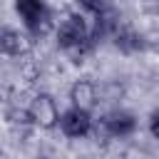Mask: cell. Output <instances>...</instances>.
Segmentation results:
<instances>
[{
  "mask_svg": "<svg viewBox=\"0 0 159 159\" xmlns=\"http://www.w3.org/2000/svg\"><path fill=\"white\" fill-rule=\"evenodd\" d=\"M35 37L30 32H20L15 27H0V55H7V57H25L32 52Z\"/></svg>",
  "mask_w": 159,
  "mask_h": 159,
  "instance_id": "4",
  "label": "cell"
},
{
  "mask_svg": "<svg viewBox=\"0 0 159 159\" xmlns=\"http://www.w3.org/2000/svg\"><path fill=\"white\" fill-rule=\"evenodd\" d=\"M87 12H94V15H102L104 10H107V5H109V0H77Z\"/></svg>",
  "mask_w": 159,
  "mask_h": 159,
  "instance_id": "8",
  "label": "cell"
},
{
  "mask_svg": "<svg viewBox=\"0 0 159 159\" xmlns=\"http://www.w3.org/2000/svg\"><path fill=\"white\" fill-rule=\"evenodd\" d=\"M60 132L70 139H82L92 132V114L80 109V107H70L60 114Z\"/></svg>",
  "mask_w": 159,
  "mask_h": 159,
  "instance_id": "5",
  "label": "cell"
},
{
  "mask_svg": "<svg viewBox=\"0 0 159 159\" xmlns=\"http://www.w3.org/2000/svg\"><path fill=\"white\" fill-rule=\"evenodd\" d=\"M37 159H52V157H37Z\"/></svg>",
  "mask_w": 159,
  "mask_h": 159,
  "instance_id": "10",
  "label": "cell"
},
{
  "mask_svg": "<svg viewBox=\"0 0 159 159\" xmlns=\"http://www.w3.org/2000/svg\"><path fill=\"white\" fill-rule=\"evenodd\" d=\"M60 107L50 92H37L27 104V117L40 129H55L60 127Z\"/></svg>",
  "mask_w": 159,
  "mask_h": 159,
  "instance_id": "3",
  "label": "cell"
},
{
  "mask_svg": "<svg viewBox=\"0 0 159 159\" xmlns=\"http://www.w3.org/2000/svg\"><path fill=\"white\" fill-rule=\"evenodd\" d=\"M102 122H104V129L109 137H129L137 129V119L127 109H112L109 114H104Z\"/></svg>",
  "mask_w": 159,
  "mask_h": 159,
  "instance_id": "7",
  "label": "cell"
},
{
  "mask_svg": "<svg viewBox=\"0 0 159 159\" xmlns=\"http://www.w3.org/2000/svg\"><path fill=\"white\" fill-rule=\"evenodd\" d=\"M70 102L72 107H80L84 112H92L94 104H97V84L87 77L82 80H75L72 87H70Z\"/></svg>",
  "mask_w": 159,
  "mask_h": 159,
  "instance_id": "6",
  "label": "cell"
},
{
  "mask_svg": "<svg viewBox=\"0 0 159 159\" xmlns=\"http://www.w3.org/2000/svg\"><path fill=\"white\" fill-rule=\"evenodd\" d=\"M15 10L22 20L25 30L35 40L45 37L55 30V20H52V12H50L45 0H15Z\"/></svg>",
  "mask_w": 159,
  "mask_h": 159,
  "instance_id": "2",
  "label": "cell"
},
{
  "mask_svg": "<svg viewBox=\"0 0 159 159\" xmlns=\"http://www.w3.org/2000/svg\"><path fill=\"white\" fill-rule=\"evenodd\" d=\"M55 37H57V47L65 55H70L75 62H80V57H84L92 47V30L87 27V20L82 15H67L55 27Z\"/></svg>",
  "mask_w": 159,
  "mask_h": 159,
  "instance_id": "1",
  "label": "cell"
},
{
  "mask_svg": "<svg viewBox=\"0 0 159 159\" xmlns=\"http://www.w3.org/2000/svg\"><path fill=\"white\" fill-rule=\"evenodd\" d=\"M149 134H152L154 139H159V109H154V112L149 114Z\"/></svg>",
  "mask_w": 159,
  "mask_h": 159,
  "instance_id": "9",
  "label": "cell"
}]
</instances>
